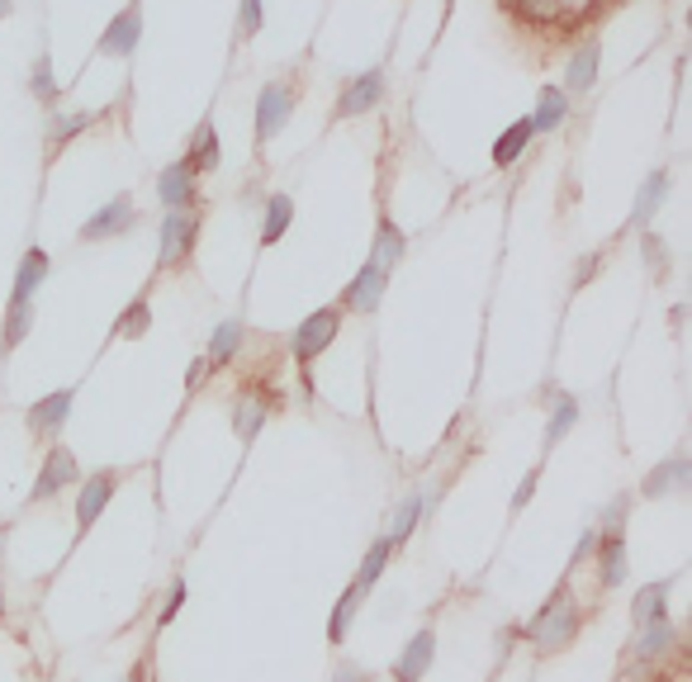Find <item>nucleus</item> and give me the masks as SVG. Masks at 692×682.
Wrapping results in <instances>:
<instances>
[{
    "label": "nucleus",
    "instance_id": "obj_1",
    "mask_svg": "<svg viewBox=\"0 0 692 682\" xmlns=\"http://www.w3.org/2000/svg\"><path fill=\"white\" fill-rule=\"evenodd\" d=\"M579 626H583L579 602H574L569 583H559L551 593V602H545V607L527 621V645L537 654H559V649H569L574 640H579Z\"/></svg>",
    "mask_w": 692,
    "mask_h": 682
},
{
    "label": "nucleus",
    "instance_id": "obj_2",
    "mask_svg": "<svg viewBox=\"0 0 692 682\" xmlns=\"http://www.w3.org/2000/svg\"><path fill=\"white\" fill-rule=\"evenodd\" d=\"M200 247V209H172L156 232V266L180 270Z\"/></svg>",
    "mask_w": 692,
    "mask_h": 682
},
{
    "label": "nucleus",
    "instance_id": "obj_3",
    "mask_svg": "<svg viewBox=\"0 0 692 682\" xmlns=\"http://www.w3.org/2000/svg\"><path fill=\"white\" fill-rule=\"evenodd\" d=\"M337 332H342V313L337 308H313L304 323H299V332L290 341V351H294V361H299V370H304V384L313 389V379H309V365L323 356V351L337 341Z\"/></svg>",
    "mask_w": 692,
    "mask_h": 682
},
{
    "label": "nucleus",
    "instance_id": "obj_4",
    "mask_svg": "<svg viewBox=\"0 0 692 682\" xmlns=\"http://www.w3.org/2000/svg\"><path fill=\"white\" fill-rule=\"evenodd\" d=\"M290 114H294V86H285V81L261 86V96H256V148H266L276 134H285Z\"/></svg>",
    "mask_w": 692,
    "mask_h": 682
},
{
    "label": "nucleus",
    "instance_id": "obj_5",
    "mask_svg": "<svg viewBox=\"0 0 692 682\" xmlns=\"http://www.w3.org/2000/svg\"><path fill=\"white\" fill-rule=\"evenodd\" d=\"M134 228V194H114L104 209H96V214L86 218V228H81V242H110V238H119V232Z\"/></svg>",
    "mask_w": 692,
    "mask_h": 682
},
{
    "label": "nucleus",
    "instance_id": "obj_6",
    "mask_svg": "<svg viewBox=\"0 0 692 682\" xmlns=\"http://www.w3.org/2000/svg\"><path fill=\"white\" fill-rule=\"evenodd\" d=\"M385 90H389V81H385L380 67L351 76V86L342 90V100H337V119H356V114H370L375 104L385 100Z\"/></svg>",
    "mask_w": 692,
    "mask_h": 682
},
{
    "label": "nucleus",
    "instance_id": "obj_7",
    "mask_svg": "<svg viewBox=\"0 0 692 682\" xmlns=\"http://www.w3.org/2000/svg\"><path fill=\"white\" fill-rule=\"evenodd\" d=\"M138 38H142V5L134 0V5H124L119 15L110 20V29L100 34V58H134Z\"/></svg>",
    "mask_w": 692,
    "mask_h": 682
},
{
    "label": "nucleus",
    "instance_id": "obj_8",
    "mask_svg": "<svg viewBox=\"0 0 692 682\" xmlns=\"http://www.w3.org/2000/svg\"><path fill=\"white\" fill-rule=\"evenodd\" d=\"M76 479H81V469H76V455L67 451V445H52L43 469H38V479H34L29 503H43V497L62 493V489H67V483H76Z\"/></svg>",
    "mask_w": 692,
    "mask_h": 682
},
{
    "label": "nucleus",
    "instance_id": "obj_9",
    "mask_svg": "<svg viewBox=\"0 0 692 682\" xmlns=\"http://www.w3.org/2000/svg\"><path fill=\"white\" fill-rule=\"evenodd\" d=\"M432 664H437V631L427 626V631H417L394 659V682H423Z\"/></svg>",
    "mask_w": 692,
    "mask_h": 682
},
{
    "label": "nucleus",
    "instance_id": "obj_10",
    "mask_svg": "<svg viewBox=\"0 0 692 682\" xmlns=\"http://www.w3.org/2000/svg\"><path fill=\"white\" fill-rule=\"evenodd\" d=\"M114 483H119V475L114 469H100V475H90L86 479V489H81V497H76V531H90L100 521V512L110 507V497H114Z\"/></svg>",
    "mask_w": 692,
    "mask_h": 682
},
{
    "label": "nucleus",
    "instance_id": "obj_11",
    "mask_svg": "<svg viewBox=\"0 0 692 682\" xmlns=\"http://www.w3.org/2000/svg\"><path fill=\"white\" fill-rule=\"evenodd\" d=\"M156 200L166 209H194V200H200V176L186 162H172L156 176Z\"/></svg>",
    "mask_w": 692,
    "mask_h": 682
},
{
    "label": "nucleus",
    "instance_id": "obj_12",
    "mask_svg": "<svg viewBox=\"0 0 692 682\" xmlns=\"http://www.w3.org/2000/svg\"><path fill=\"white\" fill-rule=\"evenodd\" d=\"M597 62H603V48H597V38H583L579 52L569 58L565 67V96H589V90L597 86Z\"/></svg>",
    "mask_w": 692,
    "mask_h": 682
},
{
    "label": "nucleus",
    "instance_id": "obj_13",
    "mask_svg": "<svg viewBox=\"0 0 692 682\" xmlns=\"http://www.w3.org/2000/svg\"><path fill=\"white\" fill-rule=\"evenodd\" d=\"M385 290H389V275H385V270H375L370 261H365L361 275L347 285L342 308H351V313H375V308H380V299H385Z\"/></svg>",
    "mask_w": 692,
    "mask_h": 682
},
{
    "label": "nucleus",
    "instance_id": "obj_14",
    "mask_svg": "<svg viewBox=\"0 0 692 682\" xmlns=\"http://www.w3.org/2000/svg\"><path fill=\"white\" fill-rule=\"evenodd\" d=\"M72 399H76L72 389H52L48 399H38L29 408V431L38 441L52 437V431H62V422H67V413H72Z\"/></svg>",
    "mask_w": 692,
    "mask_h": 682
},
{
    "label": "nucleus",
    "instance_id": "obj_15",
    "mask_svg": "<svg viewBox=\"0 0 692 682\" xmlns=\"http://www.w3.org/2000/svg\"><path fill=\"white\" fill-rule=\"evenodd\" d=\"M692 483V460L688 455H669L659 469H650L645 483H641V493L645 497H669V493H683Z\"/></svg>",
    "mask_w": 692,
    "mask_h": 682
},
{
    "label": "nucleus",
    "instance_id": "obj_16",
    "mask_svg": "<svg viewBox=\"0 0 692 682\" xmlns=\"http://www.w3.org/2000/svg\"><path fill=\"white\" fill-rule=\"evenodd\" d=\"M593 550H597V583H603V588L626 583V541H621V531H603Z\"/></svg>",
    "mask_w": 692,
    "mask_h": 682
},
{
    "label": "nucleus",
    "instance_id": "obj_17",
    "mask_svg": "<svg viewBox=\"0 0 692 682\" xmlns=\"http://www.w3.org/2000/svg\"><path fill=\"white\" fill-rule=\"evenodd\" d=\"M569 119V96L559 86H541V96H537V114H531V134H555L559 124Z\"/></svg>",
    "mask_w": 692,
    "mask_h": 682
},
{
    "label": "nucleus",
    "instance_id": "obj_18",
    "mask_svg": "<svg viewBox=\"0 0 692 682\" xmlns=\"http://www.w3.org/2000/svg\"><path fill=\"white\" fill-rule=\"evenodd\" d=\"M403 252H408V238H403V228H394L389 218H380V228H375V247H370V266L375 270H394Z\"/></svg>",
    "mask_w": 692,
    "mask_h": 682
},
{
    "label": "nucleus",
    "instance_id": "obj_19",
    "mask_svg": "<svg viewBox=\"0 0 692 682\" xmlns=\"http://www.w3.org/2000/svg\"><path fill=\"white\" fill-rule=\"evenodd\" d=\"M29 327H34V304H29V294H10V308H5V327H0V351H15L24 337H29Z\"/></svg>",
    "mask_w": 692,
    "mask_h": 682
},
{
    "label": "nucleus",
    "instance_id": "obj_20",
    "mask_svg": "<svg viewBox=\"0 0 692 682\" xmlns=\"http://www.w3.org/2000/svg\"><path fill=\"white\" fill-rule=\"evenodd\" d=\"M270 408H276V399H270V393H252V399L238 403V417H232V427H238V441H242V445L256 441V431L266 427Z\"/></svg>",
    "mask_w": 692,
    "mask_h": 682
},
{
    "label": "nucleus",
    "instance_id": "obj_21",
    "mask_svg": "<svg viewBox=\"0 0 692 682\" xmlns=\"http://www.w3.org/2000/svg\"><path fill=\"white\" fill-rule=\"evenodd\" d=\"M503 10L527 29H541V24H555L565 15V0H503Z\"/></svg>",
    "mask_w": 692,
    "mask_h": 682
},
{
    "label": "nucleus",
    "instance_id": "obj_22",
    "mask_svg": "<svg viewBox=\"0 0 692 682\" xmlns=\"http://www.w3.org/2000/svg\"><path fill=\"white\" fill-rule=\"evenodd\" d=\"M664 194H669V171H650L641 194H636V209H631V223H636V228H645V223L659 214Z\"/></svg>",
    "mask_w": 692,
    "mask_h": 682
},
{
    "label": "nucleus",
    "instance_id": "obj_23",
    "mask_svg": "<svg viewBox=\"0 0 692 682\" xmlns=\"http://www.w3.org/2000/svg\"><path fill=\"white\" fill-rule=\"evenodd\" d=\"M669 579H659V583H650V588H641L636 593V607H631V616H636V626H650V621H669Z\"/></svg>",
    "mask_w": 692,
    "mask_h": 682
},
{
    "label": "nucleus",
    "instance_id": "obj_24",
    "mask_svg": "<svg viewBox=\"0 0 692 682\" xmlns=\"http://www.w3.org/2000/svg\"><path fill=\"white\" fill-rule=\"evenodd\" d=\"M290 218H294V200H290V194H270V200H266V218H261V247H276L285 232H290Z\"/></svg>",
    "mask_w": 692,
    "mask_h": 682
},
{
    "label": "nucleus",
    "instance_id": "obj_25",
    "mask_svg": "<svg viewBox=\"0 0 692 682\" xmlns=\"http://www.w3.org/2000/svg\"><path fill=\"white\" fill-rule=\"evenodd\" d=\"M186 166L194 171V176H209V171H214V166H218V134H214V124H209V119H204L200 128H194Z\"/></svg>",
    "mask_w": 692,
    "mask_h": 682
},
{
    "label": "nucleus",
    "instance_id": "obj_26",
    "mask_svg": "<svg viewBox=\"0 0 692 682\" xmlns=\"http://www.w3.org/2000/svg\"><path fill=\"white\" fill-rule=\"evenodd\" d=\"M242 337H247V327L242 318H228V323H218L214 327V337H209V365H228L232 356H238V346H242Z\"/></svg>",
    "mask_w": 692,
    "mask_h": 682
},
{
    "label": "nucleus",
    "instance_id": "obj_27",
    "mask_svg": "<svg viewBox=\"0 0 692 682\" xmlns=\"http://www.w3.org/2000/svg\"><path fill=\"white\" fill-rule=\"evenodd\" d=\"M674 626L669 621H650L641 626V635H636V659H664V654L674 649Z\"/></svg>",
    "mask_w": 692,
    "mask_h": 682
},
{
    "label": "nucleus",
    "instance_id": "obj_28",
    "mask_svg": "<svg viewBox=\"0 0 692 682\" xmlns=\"http://www.w3.org/2000/svg\"><path fill=\"white\" fill-rule=\"evenodd\" d=\"M48 266H52V261H48L43 247H29L24 261H20V275H15V294H29L34 299V290L48 280Z\"/></svg>",
    "mask_w": 692,
    "mask_h": 682
},
{
    "label": "nucleus",
    "instance_id": "obj_29",
    "mask_svg": "<svg viewBox=\"0 0 692 682\" xmlns=\"http://www.w3.org/2000/svg\"><path fill=\"white\" fill-rule=\"evenodd\" d=\"M579 422V399H569V393H559L555 408H551V422H545V451H555L559 441H565V431Z\"/></svg>",
    "mask_w": 692,
    "mask_h": 682
},
{
    "label": "nucleus",
    "instance_id": "obj_30",
    "mask_svg": "<svg viewBox=\"0 0 692 682\" xmlns=\"http://www.w3.org/2000/svg\"><path fill=\"white\" fill-rule=\"evenodd\" d=\"M361 597H365V593H361L356 583H351L347 593L337 597V607H332V616H328V645H342V640H347V626L356 621V602H361Z\"/></svg>",
    "mask_w": 692,
    "mask_h": 682
},
{
    "label": "nucleus",
    "instance_id": "obj_31",
    "mask_svg": "<svg viewBox=\"0 0 692 682\" xmlns=\"http://www.w3.org/2000/svg\"><path fill=\"white\" fill-rule=\"evenodd\" d=\"M417 517H423V497H417V493H408V497H403V503L394 507V521H389V535H385V541L399 550V545H403V541H408V535H413Z\"/></svg>",
    "mask_w": 692,
    "mask_h": 682
},
{
    "label": "nucleus",
    "instance_id": "obj_32",
    "mask_svg": "<svg viewBox=\"0 0 692 682\" xmlns=\"http://www.w3.org/2000/svg\"><path fill=\"white\" fill-rule=\"evenodd\" d=\"M527 142H531V124L521 119L513 124L507 134H499V142H493V166H513L521 152H527Z\"/></svg>",
    "mask_w": 692,
    "mask_h": 682
},
{
    "label": "nucleus",
    "instance_id": "obj_33",
    "mask_svg": "<svg viewBox=\"0 0 692 682\" xmlns=\"http://www.w3.org/2000/svg\"><path fill=\"white\" fill-rule=\"evenodd\" d=\"M389 555H394V545H389L385 535H380V541H375L370 550H365V559H361V573H356V588H361V593H370V588L380 583V573H385Z\"/></svg>",
    "mask_w": 692,
    "mask_h": 682
},
{
    "label": "nucleus",
    "instance_id": "obj_34",
    "mask_svg": "<svg viewBox=\"0 0 692 682\" xmlns=\"http://www.w3.org/2000/svg\"><path fill=\"white\" fill-rule=\"evenodd\" d=\"M100 114H90V110H76V114H58V119L48 124V148H62V142H72L81 128H90Z\"/></svg>",
    "mask_w": 692,
    "mask_h": 682
},
{
    "label": "nucleus",
    "instance_id": "obj_35",
    "mask_svg": "<svg viewBox=\"0 0 692 682\" xmlns=\"http://www.w3.org/2000/svg\"><path fill=\"white\" fill-rule=\"evenodd\" d=\"M142 332H148V304L138 299V304L128 308V318L114 323V337H142Z\"/></svg>",
    "mask_w": 692,
    "mask_h": 682
},
{
    "label": "nucleus",
    "instance_id": "obj_36",
    "mask_svg": "<svg viewBox=\"0 0 692 682\" xmlns=\"http://www.w3.org/2000/svg\"><path fill=\"white\" fill-rule=\"evenodd\" d=\"M34 96L38 100H58V81H52V58L34 62Z\"/></svg>",
    "mask_w": 692,
    "mask_h": 682
},
{
    "label": "nucleus",
    "instance_id": "obj_37",
    "mask_svg": "<svg viewBox=\"0 0 692 682\" xmlns=\"http://www.w3.org/2000/svg\"><path fill=\"white\" fill-rule=\"evenodd\" d=\"M180 607H186V579H172V593H166V607L156 611V626H172Z\"/></svg>",
    "mask_w": 692,
    "mask_h": 682
},
{
    "label": "nucleus",
    "instance_id": "obj_38",
    "mask_svg": "<svg viewBox=\"0 0 692 682\" xmlns=\"http://www.w3.org/2000/svg\"><path fill=\"white\" fill-rule=\"evenodd\" d=\"M261 34V0H242L238 5V38H256Z\"/></svg>",
    "mask_w": 692,
    "mask_h": 682
},
{
    "label": "nucleus",
    "instance_id": "obj_39",
    "mask_svg": "<svg viewBox=\"0 0 692 682\" xmlns=\"http://www.w3.org/2000/svg\"><path fill=\"white\" fill-rule=\"evenodd\" d=\"M641 252H645L650 266H655V275H664V266H669V252H664V242L650 228H641Z\"/></svg>",
    "mask_w": 692,
    "mask_h": 682
},
{
    "label": "nucleus",
    "instance_id": "obj_40",
    "mask_svg": "<svg viewBox=\"0 0 692 682\" xmlns=\"http://www.w3.org/2000/svg\"><path fill=\"white\" fill-rule=\"evenodd\" d=\"M537 483H541V469H527V479L517 483V493H513V512H521L531 503V493H537Z\"/></svg>",
    "mask_w": 692,
    "mask_h": 682
},
{
    "label": "nucleus",
    "instance_id": "obj_41",
    "mask_svg": "<svg viewBox=\"0 0 692 682\" xmlns=\"http://www.w3.org/2000/svg\"><path fill=\"white\" fill-rule=\"evenodd\" d=\"M593 545H597V531H583V535H579V545H574V555H569V569H579V564H589Z\"/></svg>",
    "mask_w": 692,
    "mask_h": 682
},
{
    "label": "nucleus",
    "instance_id": "obj_42",
    "mask_svg": "<svg viewBox=\"0 0 692 682\" xmlns=\"http://www.w3.org/2000/svg\"><path fill=\"white\" fill-rule=\"evenodd\" d=\"M332 682H375L370 673H365L361 664H337V673H332Z\"/></svg>",
    "mask_w": 692,
    "mask_h": 682
},
{
    "label": "nucleus",
    "instance_id": "obj_43",
    "mask_svg": "<svg viewBox=\"0 0 692 682\" xmlns=\"http://www.w3.org/2000/svg\"><path fill=\"white\" fill-rule=\"evenodd\" d=\"M593 270H597V256H583V261H579V270H574V290H583V285L593 280Z\"/></svg>",
    "mask_w": 692,
    "mask_h": 682
},
{
    "label": "nucleus",
    "instance_id": "obj_44",
    "mask_svg": "<svg viewBox=\"0 0 692 682\" xmlns=\"http://www.w3.org/2000/svg\"><path fill=\"white\" fill-rule=\"evenodd\" d=\"M204 375H209V361H194V365H190V375H186V389L194 393V389L204 384Z\"/></svg>",
    "mask_w": 692,
    "mask_h": 682
},
{
    "label": "nucleus",
    "instance_id": "obj_45",
    "mask_svg": "<svg viewBox=\"0 0 692 682\" xmlns=\"http://www.w3.org/2000/svg\"><path fill=\"white\" fill-rule=\"evenodd\" d=\"M128 682H148V654H142V659L128 668Z\"/></svg>",
    "mask_w": 692,
    "mask_h": 682
},
{
    "label": "nucleus",
    "instance_id": "obj_46",
    "mask_svg": "<svg viewBox=\"0 0 692 682\" xmlns=\"http://www.w3.org/2000/svg\"><path fill=\"white\" fill-rule=\"evenodd\" d=\"M10 15V0H0V20H5Z\"/></svg>",
    "mask_w": 692,
    "mask_h": 682
},
{
    "label": "nucleus",
    "instance_id": "obj_47",
    "mask_svg": "<svg viewBox=\"0 0 692 682\" xmlns=\"http://www.w3.org/2000/svg\"><path fill=\"white\" fill-rule=\"evenodd\" d=\"M0 621H5V593H0Z\"/></svg>",
    "mask_w": 692,
    "mask_h": 682
},
{
    "label": "nucleus",
    "instance_id": "obj_48",
    "mask_svg": "<svg viewBox=\"0 0 692 682\" xmlns=\"http://www.w3.org/2000/svg\"><path fill=\"white\" fill-rule=\"evenodd\" d=\"M152 682H162V678H152Z\"/></svg>",
    "mask_w": 692,
    "mask_h": 682
}]
</instances>
